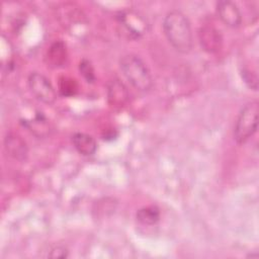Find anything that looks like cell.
<instances>
[{
    "label": "cell",
    "mask_w": 259,
    "mask_h": 259,
    "mask_svg": "<svg viewBox=\"0 0 259 259\" xmlns=\"http://www.w3.org/2000/svg\"><path fill=\"white\" fill-rule=\"evenodd\" d=\"M79 71L80 74L83 76V78L88 83H93L95 81V74L94 69L91 64V62L87 59H83L79 64Z\"/></svg>",
    "instance_id": "13"
},
{
    "label": "cell",
    "mask_w": 259,
    "mask_h": 259,
    "mask_svg": "<svg viewBox=\"0 0 259 259\" xmlns=\"http://www.w3.org/2000/svg\"><path fill=\"white\" fill-rule=\"evenodd\" d=\"M72 143L78 153L83 156H92L97 150L95 139L85 133H75L72 136Z\"/></svg>",
    "instance_id": "11"
},
{
    "label": "cell",
    "mask_w": 259,
    "mask_h": 259,
    "mask_svg": "<svg viewBox=\"0 0 259 259\" xmlns=\"http://www.w3.org/2000/svg\"><path fill=\"white\" fill-rule=\"evenodd\" d=\"M242 77L251 89L257 90V88H258V78H257V74L255 72H253L249 69H243L242 70Z\"/></svg>",
    "instance_id": "15"
},
{
    "label": "cell",
    "mask_w": 259,
    "mask_h": 259,
    "mask_svg": "<svg viewBox=\"0 0 259 259\" xmlns=\"http://www.w3.org/2000/svg\"><path fill=\"white\" fill-rule=\"evenodd\" d=\"M77 89V85L75 83V80L68 78V77H63L60 80L59 84V90L62 95L64 96H70L75 93Z\"/></svg>",
    "instance_id": "14"
},
{
    "label": "cell",
    "mask_w": 259,
    "mask_h": 259,
    "mask_svg": "<svg viewBox=\"0 0 259 259\" xmlns=\"http://www.w3.org/2000/svg\"><path fill=\"white\" fill-rule=\"evenodd\" d=\"M217 13L220 19L229 27H239L242 23V13L234 2L221 0L217 2Z\"/></svg>",
    "instance_id": "6"
},
{
    "label": "cell",
    "mask_w": 259,
    "mask_h": 259,
    "mask_svg": "<svg viewBox=\"0 0 259 259\" xmlns=\"http://www.w3.org/2000/svg\"><path fill=\"white\" fill-rule=\"evenodd\" d=\"M198 39L201 48L207 53H217L223 46V36L214 26L205 24L198 30Z\"/></svg>",
    "instance_id": "7"
},
{
    "label": "cell",
    "mask_w": 259,
    "mask_h": 259,
    "mask_svg": "<svg viewBox=\"0 0 259 259\" xmlns=\"http://www.w3.org/2000/svg\"><path fill=\"white\" fill-rule=\"evenodd\" d=\"M108 101L112 106L121 107L125 104L128 97V92L126 87L118 79L110 81L107 88Z\"/></svg>",
    "instance_id": "10"
},
{
    "label": "cell",
    "mask_w": 259,
    "mask_h": 259,
    "mask_svg": "<svg viewBox=\"0 0 259 259\" xmlns=\"http://www.w3.org/2000/svg\"><path fill=\"white\" fill-rule=\"evenodd\" d=\"M68 54L66 45L62 40H57L53 42L47 51L45 60L48 67L57 69L63 67L67 62Z\"/></svg>",
    "instance_id": "9"
},
{
    "label": "cell",
    "mask_w": 259,
    "mask_h": 259,
    "mask_svg": "<svg viewBox=\"0 0 259 259\" xmlns=\"http://www.w3.org/2000/svg\"><path fill=\"white\" fill-rule=\"evenodd\" d=\"M137 221L145 226L156 225L160 220V209L155 205L144 206L136 213Z\"/></svg>",
    "instance_id": "12"
},
{
    "label": "cell",
    "mask_w": 259,
    "mask_h": 259,
    "mask_svg": "<svg viewBox=\"0 0 259 259\" xmlns=\"http://www.w3.org/2000/svg\"><path fill=\"white\" fill-rule=\"evenodd\" d=\"M4 149L7 155L19 162L24 161L28 155V148L25 141L15 133H9L4 138Z\"/></svg>",
    "instance_id": "8"
},
{
    "label": "cell",
    "mask_w": 259,
    "mask_h": 259,
    "mask_svg": "<svg viewBox=\"0 0 259 259\" xmlns=\"http://www.w3.org/2000/svg\"><path fill=\"white\" fill-rule=\"evenodd\" d=\"M119 68L131 85L142 92L149 91L153 86V78L144 61L134 54H127L120 58Z\"/></svg>",
    "instance_id": "2"
},
{
    "label": "cell",
    "mask_w": 259,
    "mask_h": 259,
    "mask_svg": "<svg viewBox=\"0 0 259 259\" xmlns=\"http://www.w3.org/2000/svg\"><path fill=\"white\" fill-rule=\"evenodd\" d=\"M28 87L36 99L53 104L57 99V93L50 80L38 72H32L28 76Z\"/></svg>",
    "instance_id": "5"
},
{
    "label": "cell",
    "mask_w": 259,
    "mask_h": 259,
    "mask_svg": "<svg viewBox=\"0 0 259 259\" xmlns=\"http://www.w3.org/2000/svg\"><path fill=\"white\" fill-rule=\"evenodd\" d=\"M69 255V250L65 247V246H55L54 248L51 249V253H50V257L51 258H66Z\"/></svg>",
    "instance_id": "16"
},
{
    "label": "cell",
    "mask_w": 259,
    "mask_h": 259,
    "mask_svg": "<svg viewBox=\"0 0 259 259\" xmlns=\"http://www.w3.org/2000/svg\"><path fill=\"white\" fill-rule=\"evenodd\" d=\"M117 22L121 32L128 38H139L148 29L146 20L134 10L122 11L117 15Z\"/></svg>",
    "instance_id": "4"
},
{
    "label": "cell",
    "mask_w": 259,
    "mask_h": 259,
    "mask_svg": "<svg viewBox=\"0 0 259 259\" xmlns=\"http://www.w3.org/2000/svg\"><path fill=\"white\" fill-rule=\"evenodd\" d=\"M163 31L168 42L179 53H188L193 45L192 30L187 16L178 10L169 11L163 20Z\"/></svg>",
    "instance_id": "1"
},
{
    "label": "cell",
    "mask_w": 259,
    "mask_h": 259,
    "mask_svg": "<svg viewBox=\"0 0 259 259\" xmlns=\"http://www.w3.org/2000/svg\"><path fill=\"white\" fill-rule=\"evenodd\" d=\"M258 127V102L256 100L245 104L240 110L234 126V139L238 144L246 143L256 133Z\"/></svg>",
    "instance_id": "3"
}]
</instances>
